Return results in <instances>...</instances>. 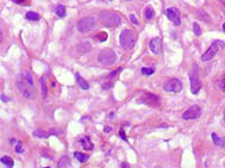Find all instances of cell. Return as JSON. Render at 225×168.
<instances>
[{
  "label": "cell",
  "mask_w": 225,
  "mask_h": 168,
  "mask_svg": "<svg viewBox=\"0 0 225 168\" xmlns=\"http://www.w3.org/2000/svg\"><path fill=\"white\" fill-rule=\"evenodd\" d=\"M17 87L20 94L26 99L35 98L34 90V76L30 70H24L17 79Z\"/></svg>",
  "instance_id": "1"
},
{
  "label": "cell",
  "mask_w": 225,
  "mask_h": 168,
  "mask_svg": "<svg viewBox=\"0 0 225 168\" xmlns=\"http://www.w3.org/2000/svg\"><path fill=\"white\" fill-rule=\"evenodd\" d=\"M189 81H191V92L193 94H198L201 88V81L199 79V68L196 63L192 65V69L189 72Z\"/></svg>",
  "instance_id": "2"
},
{
  "label": "cell",
  "mask_w": 225,
  "mask_h": 168,
  "mask_svg": "<svg viewBox=\"0 0 225 168\" xmlns=\"http://www.w3.org/2000/svg\"><path fill=\"white\" fill-rule=\"evenodd\" d=\"M101 23L106 26V27H116L120 24L122 19L119 17V14L115 13V12H110V11H104L102 13H100L99 16Z\"/></svg>",
  "instance_id": "3"
},
{
  "label": "cell",
  "mask_w": 225,
  "mask_h": 168,
  "mask_svg": "<svg viewBox=\"0 0 225 168\" xmlns=\"http://www.w3.org/2000/svg\"><path fill=\"white\" fill-rule=\"evenodd\" d=\"M98 61L104 65V66H112L115 65L117 61V55L113 50H110V49H105L101 50L98 55Z\"/></svg>",
  "instance_id": "4"
},
{
  "label": "cell",
  "mask_w": 225,
  "mask_h": 168,
  "mask_svg": "<svg viewBox=\"0 0 225 168\" xmlns=\"http://www.w3.org/2000/svg\"><path fill=\"white\" fill-rule=\"evenodd\" d=\"M223 47H224V42H221V41H214V43L211 44V47L205 51V54H203L201 61H203V62H209V61H211V60L214 57V56L217 55V52L219 51V49L223 48Z\"/></svg>",
  "instance_id": "5"
},
{
  "label": "cell",
  "mask_w": 225,
  "mask_h": 168,
  "mask_svg": "<svg viewBox=\"0 0 225 168\" xmlns=\"http://www.w3.org/2000/svg\"><path fill=\"white\" fill-rule=\"evenodd\" d=\"M119 42L123 49L129 50L135 45V36L131 30H123L119 36Z\"/></svg>",
  "instance_id": "6"
},
{
  "label": "cell",
  "mask_w": 225,
  "mask_h": 168,
  "mask_svg": "<svg viewBox=\"0 0 225 168\" xmlns=\"http://www.w3.org/2000/svg\"><path fill=\"white\" fill-rule=\"evenodd\" d=\"M95 26V19L92 18V17H85V18H81L77 24H76V27L77 30L82 34H86L88 31H91L92 29H94Z\"/></svg>",
  "instance_id": "7"
},
{
  "label": "cell",
  "mask_w": 225,
  "mask_h": 168,
  "mask_svg": "<svg viewBox=\"0 0 225 168\" xmlns=\"http://www.w3.org/2000/svg\"><path fill=\"white\" fill-rule=\"evenodd\" d=\"M163 90L166 92H174L178 93L182 90V82L179 79H172L169 81H167L163 85Z\"/></svg>",
  "instance_id": "8"
},
{
  "label": "cell",
  "mask_w": 225,
  "mask_h": 168,
  "mask_svg": "<svg viewBox=\"0 0 225 168\" xmlns=\"http://www.w3.org/2000/svg\"><path fill=\"white\" fill-rule=\"evenodd\" d=\"M201 116V108L199 106H191L188 110H186L182 115V118L185 121H189V119H196Z\"/></svg>",
  "instance_id": "9"
},
{
  "label": "cell",
  "mask_w": 225,
  "mask_h": 168,
  "mask_svg": "<svg viewBox=\"0 0 225 168\" xmlns=\"http://www.w3.org/2000/svg\"><path fill=\"white\" fill-rule=\"evenodd\" d=\"M166 16L168 17V19H169L174 25H180L181 24V19H180V13L174 7H169V9H167L166 10Z\"/></svg>",
  "instance_id": "10"
},
{
  "label": "cell",
  "mask_w": 225,
  "mask_h": 168,
  "mask_svg": "<svg viewBox=\"0 0 225 168\" xmlns=\"http://www.w3.org/2000/svg\"><path fill=\"white\" fill-rule=\"evenodd\" d=\"M139 103H144L149 106L155 107L158 105V97L155 94H151V93H145V95L142 97V99H139Z\"/></svg>",
  "instance_id": "11"
},
{
  "label": "cell",
  "mask_w": 225,
  "mask_h": 168,
  "mask_svg": "<svg viewBox=\"0 0 225 168\" xmlns=\"http://www.w3.org/2000/svg\"><path fill=\"white\" fill-rule=\"evenodd\" d=\"M149 48L151 50L153 54H160L161 50H162V39L160 37H155L150 41V44H149Z\"/></svg>",
  "instance_id": "12"
},
{
  "label": "cell",
  "mask_w": 225,
  "mask_h": 168,
  "mask_svg": "<svg viewBox=\"0 0 225 168\" xmlns=\"http://www.w3.org/2000/svg\"><path fill=\"white\" fill-rule=\"evenodd\" d=\"M80 143H81V146H82L83 149H86V150H92V149H93V143L91 142V138H90L88 136L81 137Z\"/></svg>",
  "instance_id": "13"
},
{
  "label": "cell",
  "mask_w": 225,
  "mask_h": 168,
  "mask_svg": "<svg viewBox=\"0 0 225 168\" xmlns=\"http://www.w3.org/2000/svg\"><path fill=\"white\" fill-rule=\"evenodd\" d=\"M75 78H76V81H77V85H79V86H80L82 90L87 91V90L90 88V83H88V82H87L85 79H83V78H82L80 74H77V73H76V74H75Z\"/></svg>",
  "instance_id": "14"
},
{
  "label": "cell",
  "mask_w": 225,
  "mask_h": 168,
  "mask_svg": "<svg viewBox=\"0 0 225 168\" xmlns=\"http://www.w3.org/2000/svg\"><path fill=\"white\" fill-rule=\"evenodd\" d=\"M77 50H79V52H81V54L88 52V51L91 50V44H90V42L85 41V42H82L81 44H79V45H77Z\"/></svg>",
  "instance_id": "15"
},
{
  "label": "cell",
  "mask_w": 225,
  "mask_h": 168,
  "mask_svg": "<svg viewBox=\"0 0 225 168\" xmlns=\"http://www.w3.org/2000/svg\"><path fill=\"white\" fill-rule=\"evenodd\" d=\"M211 136H212L213 142H214L217 146H219V147H221V148H225V138H220V137H218V135L214 134V132H213Z\"/></svg>",
  "instance_id": "16"
},
{
  "label": "cell",
  "mask_w": 225,
  "mask_h": 168,
  "mask_svg": "<svg viewBox=\"0 0 225 168\" xmlns=\"http://www.w3.org/2000/svg\"><path fill=\"white\" fill-rule=\"evenodd\" d=\"M25 18L27 19V20H32V22H37V20H39V14L38 13H36V12H32V11H29V12H26V14H25Z\"/></svg>",
  "instance_id": "17"
},
{
  "label": "cell",
  "mask_w": 225,
  "mask_h": 168,
  "mask_svg": "<svg viewBox=\"0 0 225 168\" xmlns=\"http://www.w3.org/2000/svg\"><path fill=\"white\" fill-rule=\"evenodd\" d=\"M55 13H56V16L57 17H60V18H64L66 17V7L64 6H62V5H59L57 7H56V10H55Z\"/></svg>",
  "instance_id": "18"
},
{
  "label": "cell",
  "mask_w": 225,
  "mask_h": 168,
  "mask_svg": "<svg viewBox=\"0 0 225 168\" xmlns=\"http://www.w3.org/2000/svg\"><path fill=\"white\" fill-rule=\"evenodd\" d=\"M74 156H75V159L79 161V162H81V163H83V162H86L87 160H88V155H86V154H82V153H79V151H76V153H74Z\"/></svg>",
  "instance_id": "19"
},
{
  "label": "cell",
  "mask_w": 225,
  "mask_h": 168,
  "mask_svg": "<svg viewBox=\"0 0 225 168\" xmlns=\"http://www.w3.org/2000/svg\"><path fill=\"white\" fill-rule=\"evenodd\" d=\"M32 135L36 136V137H38V138H48L50 134H48V132H45V131H42V130H36V131H34Z\"/></svg>",
  "instance_id": "20"
},
{
  "label": "cell",
  "mask_w": 225,
  "mask_h": 168,
  "mask_svg": "<svg viewBox=\"0 0 225 168\" xmlns=\"http://www.w3.org/2000/svg\"><path fill=\"white\" fill-rule=\"evenodd\" d=\"M1 163L3 164H5V166H7V167H13V160L11 159V157H9V156H3L1 157Z\"/></svg>",
  "instance_id": "21"
},
{
  "label": "cell",
  "mask_w": 225,
  "mask_h": 168,
  "mask_svg": "<svg viewBox=\"0 0 225 168\" xmlns=\"http://www.w3.org/2000/svg\"><path fill=\"white\" fill-rule=\"evenodd\" d=\"M57 166H59V167H68V166H69V157H68L67 155H63Z\"/></svg>",
  "instance_id": "22"
},
{
  "label": "cell",
  "mask_w": 225,
  "mask_h": 168,
  "mask_svg": "<svg viewBox=\"0 0 225 168\" xmlns=\"http://www.w3.org/2000/svg\"><path fill=\"white\" fill-rule=\"evenodd\" d=\"M140 72L143 75H151L155 73V67H143Z\"/></svg>",
  "instance_id": "23"
},
{
  "label": "cell",
  "mask_w": 225,
  "mask_h": 168,
  "mask_svg": "<svg viewBox=\"0 0 225 168\" xmlns=\"http://www.w3.org/2000/svg\"><path fill=\"white\" fill-rule=\"evenodd\" d=\"M144 17L147 19H151L154 17V10L151 7H147L145 9V12H144Z\"/></svg>",
  "instance_id": "24"
},
{
  "label": "cell",
  "mask_w": 225,
  "mask_h": 168,
  "mask_svg": "<svg viewBox=\"0 0 225 168\" xmlns=\"http://www.w3.org/2000/svg\"><path fill=\"white\" fill-rule=\"evenodd\" d=\"M198 16L201 18V19H204V20H206V22H211V18H210V16L206 13V12H204V11H198Z\"/></svg>",
  "instance_id": "25"
},
{
  "label": "cell",
  "mask_w": 225,
  "mask_h": 168,
  "mask_svg": "<svg viewBox=\"0 0 225 168\" xmlns=\"http://www.w3.org/2000/svg\"><path fill=\"white\" fill-rule=\"evenodd\" d=\"M193 31L196 36H200L201 35V29H200V26L198 25V23H194L193 24Z\"/></svg>",
  "instance_id": "26"
},
{
  "label": "cell",
  "mask_w": 225,
  "mask_h": 168,
  "mask_svg": "<svg viewBox=\"0 0 225 168\" xmlns=\"http://www.w3.org/2000/svg\"><path fill=\"white\" fill-rule=\"evenodd\" d=\"M41 85H42L43 98H45V97H47V86H45V80H44V78H41Z\"/></svg>",
  "instance_id": "27"
},
{
  "label": "cell",
  "mask_w": 225,
  "mask_h": 168,
  "mask_svg": "<svg viewBox=\"0 0 225 168\" xmlns=\"http://www.w3.org/2000/svg\"><path fill=\"white\" fill-rule=\"evenodd\" d=\"M16 151H17L18 154L24 153V147H23V143H21V142H18V143H17V146H16Z\"/></svg>",
  "instance_id": "28"
},
{
  "label": "cell",
  "mask_w": 225,
  "mask_h": 168,
  "mask_svg": "<svg viewBox=\"0 0 225 168\" xmlns=\"http://www.w3.org/2000/svg\"><path fill=\"white\" fill-rule=\"evenodd\" d=\"M219 87H220V90H221L223 92H225V72H224V76H223L221 81L219 82Z\"/></svg>",
  "instance_id": "29"
},
{
  "label": "cell",
  "mask_w": 225,
  "mask_h": 168,
  "mask_svg": "<svg viewBox=\"0 0 225 168\" xmlns=\"http://www.w3.org/2000/svg\"><path fill=\"white\" fill-rule=\"evenodd\" d=\"M122 70H123V68H122V67H120V68H118L117 70H115V72H112V73H111V74L108 75V78H107V79H110V78H112V76H116V75H117L118 73H120Z\"/></svg>",
  "instance_id": "30"
},
{
  "label": "cell",
  "mask_w": 225,
  "mask_h": 168,
  "mask_svg": "<svg viewBox=\"0 0 225 168\" xmlns=\"http://www.w3.org/2000/svg\"><path fill=\"white\" fill-rule=\"evenodd\" d=\"M119 136H120V138H122V139H124V141H128V137L125 136L124 129H120V131H119Z\"/></svg>",
  "instance_id": "31"
},
{
  "label": "cell",
  "mask_w": 225,
  "mask_h": 168,
  "mask_svg": "<svg viewBox=\"0 0 225 168\" xmlns=\"http://www.w3.org/2000/svg\"><path fill=\"white\" fill-rule=\"evenodd\" d=\"M130 19H131V22H132L135 25H137V24H138V20H137V18L135 17V14H130Z\"/></svg>",
  "instance_id": "32"
},
{
  "label": "cell",
  "mask_w": 225,
  "mask_h": 168,
  "mask_svg": "<svg viewBox=\"0 0 225 168\" xmlns=\"http://www.w3.org/2000/svg\"><path fill=\"white\" fill-rule=\"evenodd\" d=\"M11 99L10 98H7V97H5L4 94H1V101H10Z\"/></svg>",
  "instance_id": "33"
},
{
  "label": "cell",
  "mask_w": 225,
  "mask_h": 168,
  "mask_svg": "<svg viewBox=\"0 0 225 168\" xmlns=\"http://www.w3.org/2000/svg\"><path fill=\"white\" fill-rule=\"evenodd\" d=\"M104 131H105V132H111V131H112V128H111V126H105Z\"/></svg>",
  "instance_id": "34"
},
{
  "label": "cell",
  "mask_w": 225,
  "mask_h": 168,
  "mask_svg": "<svg viewBox=\"0 0 225 168\" xmlns=\"http://www.w3.org/2000/svg\"><path fill=\"white\" fill-rule=\"evenodd\" d=\"M16 142H17V141H16L14 138H11V139H10V143H11V144H14Z\"/></svg>",
  "instance_id": "35"
},
{
  "label": "cell",
  "mask_w": 225,
  "mask_h": 168,
  "mask_svg": "<svg viewBox=\"0 0 225 168\" xmlns=\"http://www.w3.org/2000/svg\"><path fill=\"white\" fill-rule=\"evenodd\" d=\"M108 118H115V113H113V112H111V113L108 115Z\"/></svg>",
  "instance_id": "36"
},
{
  "label": "cell",
  "mask_w": 225,
  "mask_h": 168,
  "mask_svg": "<svg viewBox=\"0 0 225 168\" xmlns=\"http://www.w3.org/2000/svg\"><path fill=\"white\" fill-rule=\"evenodd\" d=\"M88 119H90V118H88L87 116H85V118H82L81 121H82V122H86V121H88Z\"/></svg>",
  "instance_id": "37"
},
{
  "label": "cell",
  "mask_w": 225,
  "mask_h": 168,
  "mask_svg": "<svg viewBox=\"0 0 225 168\" xmlns=\"http://www.w3.org/2000/svg\"><path fill=\"white\" fill-rule=\"evenodd\" d=\"M122 167H123V168H126V167H129V164H128V163H123Z\"/></svg>",
  "instance_id": "38"
},
{
  "label": "cell",
  "mask_w": 225,
  "mask_h": 168,
  "mask_svg": "<svg viewBox=\"0 0 225 168\" xmlns=\"http://www.w3.org/2000/svg\"><path fill=\"white\" fill-rule=\"evenodd\" d=\"M17 1H18V4H21V3H24V1H25V0H17Z\"/></svg>",
  "instance_id": "39"
},
{
  "label": "cell",
  "mask_w": 225,
  "mask_h": 168,
  "mask_svg": "<svg viewBox=\"0 0 225 168\" xmlns=\"http://www.w3.org/2000/svg\"><path fill=\"white\" fill-rule=\"evenodd\" d=\"M221 26H223V31L225 32V23H223V25H221Z\"/></svg>",
  "instance_id": "40"
},
{
  "label": "cell",
  "mask_w": 225,
  "mask_h": 168,
  "mask_svg": "<svg viewBox=\"0 0 225 168\" xmlns=\"http://www.w3.org/2000/svg\"><path fill=\"white\" fill-rule=\"evenodd\" d=\"M219 1H220L223 5H225V0H219Z\"/></svg>",
  "instance_id": "41"
},
{
  "label": "cell",
  "mask_w": 225,
  "mask_h": 168,
  "mask_svg": "<svg viewBox=\"0 0 225 168\" xmlns=\"http://www.w3.org/2000/svg\"><path fill=\"white\" fill-rule=\"evenodd\" d=\"M223 12H224V16H225V5H224V7H223Z\"/></svg>",
  "instance_id": "42"
},
{
  "label": "cell",
  "mask_w": 225,
  "mask_h": 168,
  "mask_svg": "<svg viewBox=\"0 0 225 168\" xmlns=\"http://www.w3.org/2000/svg\"><path fill=\"white\" fill-rule=\"evenodd\" d=\"M224 121H225V111H224Z\"/></svg>",
  "instance_id": "43"
},
{
  "label": "cell",
  "mask_w": 225,
  "mask_h": 168,
  "mask_svg": "<svg viewBox=\"0 0 225 168\" xmlns=\"http://www.w3.org/2000/svg\"><path fill=\"white\" fill-rule=\"evenodd\" d=\"M110 1H112V0H110Z\"/></svg>",
  "instance_id": "44"
}]
</instances>
